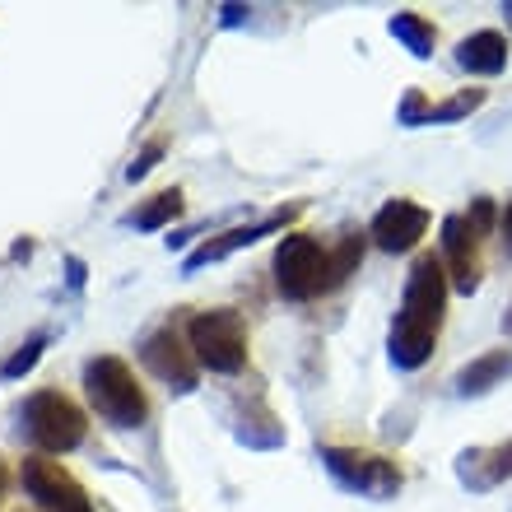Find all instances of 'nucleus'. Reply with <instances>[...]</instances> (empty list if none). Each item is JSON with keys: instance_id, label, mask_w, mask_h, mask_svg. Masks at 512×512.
Returning a JSON list of instances; mask_svg holds the SVG:
<instances>
[{"instance_id": "23", "label": "nucleus", "mask_w": 512, "mask_h": 512, "mask_svg": "<svg viewBox=\"0 0 512 512\" xmlns=\"http://www.w3.org/2000/svg\"><path fill=\"white\" fill-rule=\"evenodd\" d=\"M159 154H163V140H149V145L140 149V154H135V163H131V168H126V177H131V182H135V177H145L149 168L159 163Z\"/></svg>"}, {"instance_id": "21", "label": "nucleus", "mask_w": 512, "mask_h": 512, "mask_svg": "<svg viewBox=\"0 0 512 512\" xmlns=\"http://www.w3.org/2000/svg\"><path fill=\"white\" fill-rule=\"evenodd\" d=\"M429 108H433V103H424V94H419V89H410V94L401 98L396 122H401V126H429Z\"/></svg>"}, {"instance_id": "7", "label": "nucleus", "mask_w": 512, "mask_h": 512, "mask_svg": "<svg viewBox=\"0 0 512 512\" xmlns=\"http://www.w3.org/2000/svg\"><path fill=\"white\" fill-rule=\"evenodd\" d=\"M19 480H24L28 499L38 503V512H94L89 489H84L80 480L52 457H24Z\"/></svg>"}, {"instance_id": "29", "label": "nucleus", "mask_w": 512, "mask_h": 512, "mask_svg": "<svg viewBox=\"0 0 512 512\" xmlns=\"http://www.w3.org/2000/svg\"><path fill=\"white\" fill-rule=\"evenodd\" d=\"M503 14H508V24H512V0H508V5H503Z\"/></svg>"}, {"instance_id": "25", "label": "nucleus", "mask_w": 512, "mask_h": 512, "mask_svg": "<svg viewBox=\"0 0 512 512\" xmlns=\"http://www.w3.org/2000/svg\"><path fill=\"white\" fill-rule=\"evenodd\" d=\"M243 5H224V24H243Z\"/></svg>"}, {"instance_id": "18", "label": "nucleus", "mask_w": 512, "mask_h": 512, "mask_svg": "<svg viewBox=\"0 0 512 512\" xmlns=\"http://www.w3.org/2000/svg\"><path fill=\"white\" fill-rule=\"evenodd\" d=\"M238 438H243L247 447H280V443H284V424L270 415L266 405H252V424L243 419Z\"/></svg>"}, {"instance_id": "5", "label": "nucleus", "mask_w": 512, "mask_h": 512, "mask_svg": "<svg viewBox=\"0 0 512 512\" xmlns=\"http://www.w3.org/2000/svg\"><path fill=\"white\" fill-rule=\"evenodd\" d=\"M275 289L289 303H308V298L331 289V252H326L312 233H289L275 247Z\"/></svg>"}, {"instance_id": "26", "label": "nucleus", "mask_w": 512, "mask_h": 512, "mask_svg": "<svg viewBox=\"0 0 512 512\" xmlns=\"http://www.w3.org/2000/svg\"><path fill=\"white\" fill-rule=\"evenodd\" d=\"M70 284H75V289L84 284V266H80V261H70Z\"/></svg>"}, {"instance_id": "1", "label": "nucleus", "mask_w": 512, "mask_h": 512, "mask_svg": "<svg viewBox=\"0 0 512 512\" xmlns=\"http://www.w3.org/2000/svg\"><path fill=\"white\" fill-rule=\"evenodd\" d=\"M443 308H447L443 256H415L405 294H401V312H396L387 336V354L401 373H415V368H424L433 359L438 331H443Z\"/></svg>"}, {"instance_id": "4", "label": "nucleus", "mask_w": 512, "mask_h": 512, "mask_svg": "<svg viewBox=\"0 0 512 512\" xmlns=\"http://www.w3.org/2000/svg\"><path fill=\"white\" fill-rule=\"evenodd\" d=\"M187 345L196 354V364L210 368V373H243L247 368V326L233 308H210L196 312L187 322Z\"/></svg>"}, {"instance_id": "8", "label": "nucleus", "mask_w": 512, "mask_h": 512, "mask_svg": "<svg viewBox=\"0 0 512 512\" xmlns=\"http://www.w3.org/2000/svg\"><path fill=\"white\" fill-rule=\"evenodd\" d=\"M140 359H145V368L154 373V378L168 382L173 391H191L196 382H201V364H196L187 336H177L173 326L149 331L145 345H140Z\"/></svg>"}, {"instance_id": "14", "label": "nucleus", "mask_w": 512, "mask_h": 512, "mask_svg": "<svg viewBox=\"0 0 512 512\" xmlns=\"http://www.w3.org/2000/svg\"><path fill=\"white\" fill-rule=\"evenodd\" d=\"M508 378H512V350H485L480 359L457 368L452 387H457V396H485V391H494Z\"/></svg>"}, {"instance_id": "22", "label": "nucleus", "mask_w": 512, "mask_h": 512, "mask_svg": "<svg viewBox=\"0 0 512 512\" xmlns=\"http://www.w3.org/2000/svg\"><path fill=\"white\" fill-rule=\"evenodd\" d=\"M466 219H471V229L480 233V238H485L489 229H499V210H494V201H489V196H475L471 215H466Z\"/></svg>"}, {"instance_id": "15", "label": "nucleus", "mask_w": 512, "mask_h": 512, "mask_svg": "<svg viewBox=\"0 0 512 512\" xmlns=\"http://www.w3.org/2000/svg\"><path fill=\"white\" fill-rule=\"evenodd\" d=\"M391 38L396 42H405V52L410 56H419V61H429L433 56V42H438V28L424 19V14H415V10H401V14H391Z\"/></svg>"}, {"instance_id": "19", "label": "nucleus", "mask_w": 512, "mask_h": 512, "mask_svg": "<svg viewBox=\"0 0 512 512\" xmlns=\"http://www.w3.org/2000/svg\"><path fill=\"white\" fill-rule=\"evenodd\" d=\"M480 103H485V89H461L457 98H447V103L429 108V126L433 122H457V117H471Z\"/></svg>"}, {"instance_id": "9", "label": "nucleus", "mask_w": 512, "mask_h": 512, "mask_svg": "<svg viewBox=\"0 0 512 512\" xmlns=\"http://www.w3.org/2000/svg\"><path fill=\"white\" fill-rule=\"evenodd\" d=\"M443 270H447V284L457 289V294L471 298L480 289V233L471 229V219L466 215H447L443 219Z\"/></svg>"}, {"instance_id": "10", "label": "nucleus", "mask_w": 512, "mask_h": 512, "mask_svg": "<svg viewBox=\"0 0 512 512\" xmlns=\"http://www.w3.org/2000/svg\"><path fill=\"white\" fill-rule=\"evenodd\" d=\"M424 229H429V210L415 205V201H405V196H396V201H387L378 215H373L368 238L378 243V252L401 256V252H410V247L424 238Z\"/></svg>"}, {"instance_id": "27", "label": "nucleus", "mask_w": 512, "mask_h": 512, "mask_svg": "<svg viewBox=\"0 0 512 512\" xmlns=\"http://www.w3.org/2000/svg\"><path fill=\"white\" fill-rule=\"evenodd\" d=\"M5 489H10V466L0 461V499H5Z\"/></svg>"}, {"instance_id": "28", "label": "nucleus", "mask_w": 512, "mask_h": 512, "mask_svg": "<svg viewBox=\"0 0 512 512\" xmlns=\"http://www.w3.org/2000/svg\"><path fill=\"white\" fill-rule=\"evenodd\" d=\"M503 331L512 336V303H508V312H503Z\"/></svg>"}, {"instance_id": "24", "label": "nucleus", "mask_w": 512, "mask_h": 512, "mask_svg": "<svg viewBox=\"0 0 512 512\" xmlns=\"http://www.w3.org/2000/svg\"><path fill=\"white\" fill-rule=\"evenodd\" d=\"M499 243H503V256L512 261V201L503 205V215H499Z\"/></svg>"}, {"instance_id": "16", "label": "nucleus", "mask_w": 512, "mask_h": 512, "mask_svg": "<svg viewBox=\"0 0 512 512\" xmlns=\"http://www.w3.org/2000/svg\"><path fill=\"white\" fill-rule=\"evenodd\" d=\"M177 215H182V191L168 187V191H159V196H149L140 210H131V215H126V224H131V229H140V233H154V229H163V224H173Z\"/></svg>"}, {"instance_id": "13", "label": "nucleus", "mask_w": 512, "mask_h": 512, "mask_svg": "<svg viewBox=\"0 0 512 512\" xmlns=\"http://www.w3.org/2000/svg\"><path fill=\"white\" fill-rule=\"evenodd\" d=\"M457 475H461V485L466 489H494L499 480H508L512 475V443L471 447V452H461Z\"/></svg>"}, {"instance_id": "2", "label": "nucleus", "mask_w": 512, "mask_h": 512, "mask_svg": "<svg viewBox=\"0 0 512 512\" xmlns=\"http://www.w3.org/2000/svg\"><path fill=\"white\" fill-rule=\"evenodd\" d=\"M84 396H89V405L108 419L112 429H140L149 419L145 387L131 373V364L117 359V354H98V359L84 364Z\"/></svg>"}, {"instance_id": "12", "label": "nucleus", "mask_w": 512, "mask_h": 512, "mask_svg": "<svg viewBox=\"0 0 512 512\" xmlns=\"http://www.w3.org/2000/svg\"><path fill=\"white\" fill-rule=\"evenodd\" d=\"M457 66L466 75H503L508 70V38H503L499 28H480L471 38L457 42Z\"/></svg>"}, {"instance_id": "3", "label": "nucleus", "mask_w": 512, "mask_h": 512, "mask_svg": "<svg viewBox=\"0 0 512 512\" xmlns=\"http://www.w3.org/2000/svg\"><path fill=\"white\" fill-rule=\"evenodd\" d=\"M19 419H24V433L33 438V447L56 452V457H61V452H75V447L84 443V433H89L84 410L56 387L33 391V396L19 405Z\"/></svg>"}, {"instance_id": "6", "label": "nucleus", "mask_w": 512, "mask_h": 512, "mask_svg": "<svg viewBox=\"0 0 512 512\" xmlns=\"http://www.w3.org/2000/svg\"><path fill=\"white\" fill-rule=\"evenodd\" d=\"M322 466L340 489L364 494V499H391L405 485L396 461L378 457V452H364V447H322Z\"/></svg>"}, {"instance_id": "17", "label": "nucleus", "mask_w": 512, "mask_h": 512, "mask_svg": "<svg viewBox=\"0 0 512 512\" xmlns=\"http://www.w3.org/2000/svg\"><path fill=\"white\" fill-rule=\"evenodd\" d=\"M364 247H368V233H345L340 247H331V289H340L354 270L364 266Z\"/></svg>"}, {"instance_id": "11", "label": "nucleus", "mask_w": 512, "mask_h": 512, "mask_svg": "<svg viewBox=\"0 0 512 512\" xmlns=\"http://www.w3.org/2000/svg\"><path fill=\"white\" fill-rule=\"evenodd\" d=\"M294 215H298V205H289V210H275V215L256 219V224H238V229L219 233V238H210L205 247H196V252L187 256V270H201V266H210V261H224V256L238 252V247H252L256 238H266V233L284 229V224H289Z\"/></svg>"}, {"instance_id": "20", "label": "nucleus", "mask_w": 512, "mask_h": 512, "mask_svg": "<svg viewBox=\"0 0 512 512\" xmlns=\"http://www.w3.org/2000/svg\"><path fill=\"white\" fill-rule=\"evenodd\" d=\"M42 345H47V336H28L24 345H19V350H14L10 359H5V378H24L28 368H33V364L42 359Z\"/></svg>"}]
</instances>
